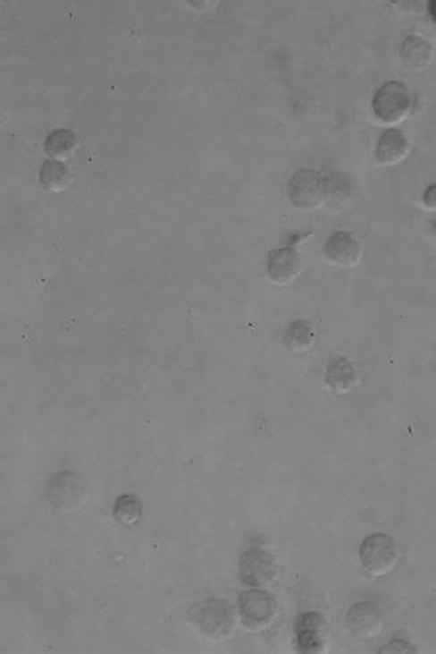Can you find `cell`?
Instances as JSON below:
<instances>
[{
    "label": "cell",
    "instance_id": "cell-1",
    "mask_svg": "<svg viewBox=\"0 0 436 654\" xmlns=\"http://www.w3.org/2000/svg\"><path fill=\"white\" fill-rule=\"evenodd\" d=\"M187 616L199 632L213 640H223L235 629L234 610L226 600L218 598L194 603Z\"/></svg>",
    "mask_w": 436,
    "mask_h": 654
},
{
    "label": "cell",
    "instance_id": "cell-2",
    "mask_svg": "<svg viewBox=\"0 0 436 654\" xmlns=\"http://www.w3.org/2000/svg\"><path fill=\"white\" fill-rule=\"evenodd\" d=\"M288 197L298 210H317L329 200V178L320 171L302 168L289 181Z\"/></svg>",
    "mask_w": 436,
    "mask_h": 654
},
{
    "label": "cell",
    "instance_id": "cell-3",
    "mask_svg": "<svg viewBox=\"0 0 436 654\" xmlns=\"http://www.w3.org/2000/svg\"><path fill=\"white\" fill-rule=\"evenodd\" d=\"M358 557L369 575L374 578L387 575L398 563V543L387 533H373L364 539L358 548Z\"/></svg>",
    "mask_w": 436,
    "mask_h": 654
},
{
    "label": "cell",
    "instance_id": "cell-4",
    "mask_svg": "<svg viewBox=\"0 0 436 654\" xmlns=\"http://www.w3.org/2000/svg\"><path fill=\"white\" fill-rule=\"evenodd\" d=\"M412 108V95L403 82H385L374 93L372 111L384 124H398L403 122Z\"/></svg>",
    "mask_w": 436,
    "mask_h": 654
},
{
    "label": "cell",
    "instance_id": "cell-5",
    "mask_svg": "<svg viewBox=\"0 0 436 654\" xmlns=\"http://www.w3.org/2000/svg\"><path fill=\"white\" fill-rule=\"evenodd\" d=\"M237 606L243 626L250 630H262L269 626L278 613V602L274 595L253 587L239 595Z\"/></svg>",
    "mask_w": 436,
    "mask_h": 654
},
{
    "label": "cell",
    "instance_id": "cell-6",
    "mask_svg": "<svg viewBox=\"0 0 436 654\" xmlns=\"http://www.w3.org/2000/svg\"><path fill=\"white\" fill-rule=\"evenodd\" d=\"M278 573L275 557L258 547L246 549L239 557L240 581L253 589H262L274 581Z\"/></svg>",
    "mask_w": 436,
    "mask_h": 654
},
{
    "label": "cell",
    "instance_id": "cell-7",
    "mask_svg": "<svg viewBox=\"0 0 436 654\" xmlns=\"http://www.w3.org/2000/svg\"><path fill=\"white\" fill-rule=\"evenodd\" d=\"M323 259L340 268L355 267L363 256V245L349 230H337L323 243Z\"/></svg>",
    "mask_w": 436,
    "mask_h": 654
},
{
    "label": "cell",
    "instance_id": "cell-8",
    "mask_svg": "<svg viewBox=\"0 0 436 654\" xmlns=\"http://www.w3.org/2000/svg\"><path fill=\"white\" fill-rule=\"evenodd\" d=\"M345 624L355 637L369 640L376 637L382 627V611L372 602H357L345 614Z\"/></svg>",
    "mask_w": 436,
    "mask_h": 654
},
{
    "label": "cell",
    "instance_id": "cell-9",
    "mask_svg": "<svg viewBox=\"0 0 436 654\" xmlns=\"http://www.w3.org/2000/svg\"><path fill=\"white\" fill-rule=\"evenodd\" d=\"M301 272V256L294 246L274 249L267 254V277L278 285L290 284Z\"/></svg>",
    "mask_w": 436,
    "mask_h": 654
},
{
    "label": "cell",
    "instance_id": "cell-10",
    "mask_svg": "<svg viewBox=\"0 0 436 654\" xmlns=\"http://www.w3.org/2000/svg\"><path fill=\"white\" fill-rule=\"evenodd\" d=\"M411 149V141L406 132L398 128L385 130L377 139L374 157L380 166H393L406 159Z\"/></svg>",
    "mask_w": 436,
    "mask_h": 654
},
{
    "label": "cell",
    "instance_id": "cell-11",
    "mask_svg": "<svg viewBox=\"0 0 436 654\" xmlns=\"http://www.w3.org/2000/svg\"><path fill=\"white\" fill-rule=\"evenodd\" d=\"M357 382L355 364L344 356L331 359L325 371V383L334 393L345 394Z\"/></svg>",
    "mask_w": 436,
    "mask_h": 654
},
{
    "label": "cell",
    "instance_id": "cell-12",
    "mask_svg": "<svg viewBox=\"0 0 436 654\" xmlns=\"http://www.w3.org/2000/svg\"><path fill=\"white\" fill-rule=\"evenodd\" d=\"M432 53V47L424 37L411 34L401 42L398 57L407 68L420 71L430 64Z\"/></svg>",
    "mask_w": 436,
    "mask_h": 654
},
{
    "label": "cell",
    "instance_id": "cell-13",
    "mask_svg": "<svg viewBox=\"0 0 436 654\" xmlns=\"http://www.w3.org/2000/svg\"><path fill=\"white\" fill-rule=\"evenodd\" d=\"M323 616L317 613H304L297 619V648L302 653H315L320 651L321 638L318 635L321 624H323Z\"/></svg>",
    "mask_w": 436,
    "mask_h": 654
},
{
    "label": "cell",
    "instance_id": "cell-14",
    "mask_svg": "<svg viewBox=\"0 0 436 654\" xmlns=\"http://www.w3.org/2000/svg\"><path fill=\"white\" fill-rule=\"evenodd\" d=\"M282 342L291 352L301 353L309 350L314 342L312 323L305 319L291 321L283 332Z\"/></svg>",
    "mask_w": 436,
    "mask_h": 654
},
{
    "label": "cell",
    "instance_id": "cell-15",
    "mask_svg": "<svg viewBox=\"0 0 436 654\" xmlns=\"http://www.w3.org/2000/svg\"><path fill=\"white\" fill-rule=\"evenodd\" d=\"M80 488L81 487L74 473L63 471L53 477L52 482L49 484V493L52 496V501H60V506H63L66 503L79 498Z\"/></svg>",
    "mask_w": 436,
    "mask_h": 654
},
{
    "label": "cell",
    "instance_id": "cell-16",
    "mask_svg": "<svg viewBox=\"0 0 436 654\" xmlns=\"http://www.w3.org/2000/svg\"><path fill=\"white\" fill-rule=\"evenodd\" d=\"M39 181L42 186L52 191H60L63 187L68 186L71 181V173L68 167L60 160L47 159L39 171Z\"/></svg>",
    "mask_w": 436,
    "mask_h": 654
},
{
    "label": "cell",
    "instance_id": "cell-17",
    "mask_svg": "<svg viewBox=\"0 0 436 654\" xmlns=\"http://www.w3.org/2000/svg\"><path fill=\"white\" fill-rule=\"evenodd\" d=\"M141 514H143V503L138 496L127 493L119 496L114 501L113 516L120 524H135L140 520Z\"/></svg>",
    "mask_w": 436,
    "mask_h": 654
},
{
    "label": "cell",
    "instance_id": "cell-18",
    "mask_svg": "<svg viewBox=\"0 0 436 654\" xmlns=\"http://www.w3.org/2000/svg\"><path fill=\"white\" fill-rule=\"evenodd\" d=\"M77 146L76 135L69 130H57L47 136L45 149L55 160L68 157Z\"/></svg>",
    "mask_w": 436,
    "mask_h": 654
},
{
    "label": "cell",
    "instance_id": "cell-19",
    "mask_svg": "<svg viewBox=\"0 0 436 654\" xmlns=\"http://www.w3.org/2000/svg\"><path fill=\"white\" fill-rule=\"evenodd\" d=\"M340 178H329V200H344L352 192V183L349 179L339 174Z\"/></svg>",
    "mask_w": 436,
    "mask_h": 654
},
{
    "label": "cell",
    "instance_id": "cell-20",
    "mask_svg": "<svg viewBox=\"0 0 436 654\" xmlns=\"http://www.w3.org/2000/svg\"><path fill=\"white\" fill-rule=\"evenodd\" d=\"M380 653H416V649L403 638H395L380 649Z\"/></svg>",
    "mask_w": 436,
    "mask_h": 654
},
{
    "label": "cell",
    "instance_id": "cell-21",
    "mask_svg": "<svg viewBox=\"0 0 436 654\" xmlns=\"http://www.w3.org/2000/svg\"><path fill=\"white\" fill-rule=\"evenodd\" d=\"M422 200L423 205H424L428 210H436V183L430 184V186L423 191Z\"/></svg>",
    "mask_w": 436,
    "mask_h": 654
},
{
    "label": "cell",
    "instance_id": "cell-22",
    "mask_svg": "<svg viewBox=\"0 0 436 654\" xmlns=\"http://www.w3.org/2000/svg\"><path fill=\"white\" fill-rule=\"evenodd\" d=\"M428 13H430L431 20H432L433 22L436 23V2H430V6H428Z\"/></svg>",
    "mask_w": 436,
    "mask_h": 654
},
{
    "label": "cell",
    "instance_id": "cell-23",
    "mask_svg": "<svg viewBox=\"0 0 436 654\" xmlns=\"http://www.w3.org/2000/svg\"><path fill=\"white\" fill-rule=\"evenodd\" d=\"M432 230H433V233H435V234H436V219H435V222H433Z\"/></svg>",
    "mask_w": 436,
    "mask_h": 654
}]
</instances>
